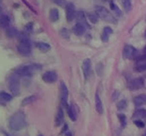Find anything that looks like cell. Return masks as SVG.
Here are the masks:
<instances>
[{
  "label": "cell",
  "instance_id": "d6a6232c",
  "mask_svg": "<svg viewBox=\"0 0 146 136\" xmlns=\"http://www.w3.org/2000/svg\"><path fill=\"white\" fill-rule=\"evenodd\" d=\"M52 1H54L56 5L61 6V7L67 5V4H66V0H52Z\"/></svg>",
  "mask_w": 146,
  "mask_h": 136
},
{
  "label": "cell",
  "instance_id": "cb8c5ba5",
  "mask_svg": "<svg viewBox=\"0 0 146 136\" xmlns=\"http://www.w3.org/2000/svg\"><path fill=\"white\" fill-rule=\"evenodd\" d=\"M59 19V12L56 9H52L50 11V20L52 22H56Z\"/></svg>",
  "mask_w": 146,
  "mask_h": 136
},
{
  "label": "cell",
  "instance_id": "7402d4cb",
  "mask_svg": "<svg viewBox=\"0 0 146 136\" xmlns=\"http://www.w3.org/2000/svg\"><path fill=\"white\" fill-rule=\"evenodd\" d=\"M146 117V110L145 109H138L136 110L134 115H133V118H138V119H141Z\"/></svg>",
  "mask_w": 146,
  "mask_h": 136
},
{
  "label": "cell",
  "instance_id": "8fae6325",
  "mask_svg": "<svg viewBox=\"0 0 146 136\" xmlns=\"http://www.w3.org/2000/svg\"><path fill=\"white\" fill-rule=\"evenodd\" d=\"M144 85V82L142 78H136L129 83V88L131 90H136V89H140Z\"/></svg>",
  "mask_w": 146,
  "mask_h": 136
},
{
  "label": "cell",
  "instance_id": "5bb4252c",
  "mask_svg": "<svg viewBox=\"0 0 146 136\" xmlns=\"http://www.w3.org/2000/svg\"><path fill=\"white\" fill-rule=\"evenodd\" d=\"M133 101H134L135 106H137V107L146 104V94H141L137 96V97H135Z\"/></svg>",
  "mask_w": 146,
  "mask_h": 136
},
{
  "label": "cell",
  "instance_id": "5b68a950",
  "mask_svg": "<svg viewBox=\"0 0 146 136\" xmlns=\"http://www.w3.org/2000/svg\"><path fill=\"white\" fill-rule=\"evenodd\" d=\"M18 52L23 55H29L31 53V45L30 42L26 37H24L21 39V42L18 45Z\"/></svg>",
  "mask_w": 146,
  "mask_h": 136
},
{
  "label": "cell",
  "instance_id": "ac0fdd59",
  "mask_svg": "<svg viewBox=\"0 0 146 136\" xmlns=\"http://www.w3.org/2000/svg\"><path fill=\"white\" fill-rule=\"evenodd\" d=\"M111 34H112V29L111 27H109V26H106V27H104L103 33H102V35H101L102 41L107 42L109 41V37H110V35H111Z\"/></svg>",
  "mask_w": 146,
  "mask_h": 136
},
{
  "label": "cell",
  "instance_id": "d4e9b609",
  "mask_svg": "<svg viewBox=\"0 0 146 136\" xmlns=\"http://www.w3.org/2000/svg\"><path fill=\"white\" fill-rule=\"evenodd\" d=\"M0 23H1V25L2 27H5L7 28L9 25V18L8 15H5V14H2L1 17H0Z\"/></svg>",
  "mask_w": 146,
  "mask_h": 136
},
{
  "label": "cell",
  "instance_id": "7a4b0ae2",
  "mask_svg": "<svg viewBox=\"0 0 146 136\" xmlns=\"http://www.w3.org/2000/svg\"><path fill=\"white\" fill-rule=\"evenodd\" d=\"M96 13L98 15L99 18H101L102 20H104L106 22L109 23H112V24H116L117 23V20L113 16V14H111V12L104 7L101 6H97L96 7Z\"/></svg>",
  "mask_w": 146,
  "mask_h": 136
},
{
  "label": "cell",
  "instance_id": "ba28073f",
  "mask_svg": "<svg viewBox=\"0 0 146 136\" xmlns=\"http://www.w3.org/2000/svg\"><path fill=\"white\" fill-rule=\"evenodd\" d=\"M76 15L75 13V7L72 3H67L66 5V17H67L68 22H71L74 19Z\"/></svg>",
  "mask_w": 146,
  "mask_h": 136
},
{
  "label": "cell",
  "instance_id": "484cf974",
  "mask_svg": "<svg viewBox=\"0 0 146 136\" xmlns=\"http://www.w3.org/2000/svg\"><path fill=\"white\" fill-rule=\"evenodd\" d=\"M122 4H123V7H124V9H125V11H131V8H132L131 0H123Z\"/></svg>",
  "mask_w": 146,
  "mask_h": 136
},
{
  "label": "cell",
  "instance_id": "9a60e30c",
  "mask_svg": "<svg viewBox=\"0 0 146 136\" xmlns=\"http://www.w3.org/2000/svg\"><path fill=\"white\" fill-rule=\"evenodd\" d=\"M95 101H96V110L98 113L99 115H102L103 114V104H102V101L100 99V97H99L98 94H96V99H95Z\"/></svg>",
  "mask_w": 146,
  "mask_h": 136
},
{
  "label": "cell",
  "instance_id": "4fadbf2b",
  "mask_svg": "<svg viewBox=\"0 0 146 136\" xmlns=\"http://www.w3.org/2000/svg\"><path fill=\"white\" fill-rule=\"evenodd\" d=\"M67 111H68V115L69 118H70L72 121H76V119H77V111H76V109H75V104L72 103L70 105H68V107L67 108Z\"/></svg>",
  "mask_w": 146,
  "mask_h": 136
},
{
  "label": "cell",
  "instance_id": "8d00e7d4",
  "mask_svg": "<svg viewBox=\"0 0 146 136\" xmlns=\"http://www.w3.org/2000/svg\"><path fill=\"white\" fill-rule=\"evenodd\" d=\"M142 136H146V132H145V133H144L143 135H142Z\"/></svg>",
  "mask_w": 146,
  "mask_h": 136
},
{
  "label": "cell",
  "instance_id": "7c38bea8",
  "mask_svg": "<svg viewBox=\"0 0 146 136\" xmlns=\"http://www.w3.org/2000/svg\"><path fill=\"white\" fill-rule=\"evenodd\" d=\"M64 122V112H63V108L62 106L58 108L57 114H56L55 117V126L56 127H60Z\"/></svg>",
  "mask_w": 146,
  "mask_h": 136
},
{
  "label": "cell",
  "instance_id": "2e32d148",
  "mask_svg": "<svg viewBox=\"0 0 146 136\" xmlns=\"http://www.w3.org/2000/svg\"><path fill=\"white\" fill-rule=\"evenodd\" d=\"M85 27L86 26H84V25L77 23V24L74 25V27H73V32H74V34H76L77 36H82L84 34Z\"/></svg>",
  "mask_w": 146,
  "mask_h": 136
},
{
  "label": "cell",
  "instance_id": "e575fe53",
  "mask_svg": "<svg viewBox=\"0 0 146 136\" xmlns=\"http://www.w3.org/2000/svg\"><path fill=\"white\" fill-rule=\"evenodd\" d=\"M143 52H144V54H146V46H145L144 49H143Z\"/></svg>",
  "mask_w": 146,
  "mask_h": 136
},
{
  "label": "cell",
  "instance_id": "44dd1931",
  "mask_svg": "<svg viewBox=\"0 0 146 136\" xmlns=\"http://www.w3.org/2000/svg\"><path fill=\"white\" fill-rule=\"evenodd\" d=\"M135 71H138V72L145 71H146V60L136 62Z\"/></svg>",
  "mask_w": 146,
  "mask_h": 136
},
{
  "label": "cell",
  "instance_id": "e0dca14e",
  "mask_svg": "<svg viewBox=\"0 0 146 136\" xmlns=\"http://www.w3.org/2000/svg\"><path fill=\"white\" fill-rule=\"evenodd\" d=\"M76 18H77V22L79 24H82L86 27H88V25L86 23V16L84 11H78L76 13Z\"/></svg>",
  "mask_w": 146,
  "mask_h": 136
},
{
  "label": "cell",
  "instance_id": "836d02e7",
  "mask_svg": "<svg viewBox=\"0 0 146 136\" xmlns=\"http://www.w3.org/2000/svg\"><path fill=\"white\" fill-rule=\"evenodd\" d=\"M25 30H26L27 32H31L33 30V23H29V24L26 25Z\"/></svg>",
  "mask_w": 146,
  "mask_h": 136
},
{
  "label": "cell",
  "instance_id": "3957f363",
  "mask_svg": "<svg viewBox=\"0 0 146 136\" xmlns=\"http://www.w3.org/2000/svg\"><path fill=\"white\" fill-rule=\"evenodd\" d=\"M41 67L38 65H26L19 68L16 71V73L22 77H29V76H32L35 71H39Z\"/></svg>",
  "mask_w": 146,
  "mask_h": 136
},
{
  "label": "cell",
  "instance_id": "603a6c76",
  "mask_svg": "<svg viewBox=\"0 0 146 136\" xmlns=\"http://www.w3.org/2000/svg\"><path fill=\"white\" fill-rule=\"evenodd\" d=\"M0 99H1V102H2V103H4V102H8V101H11V99H12V95L3 91V92L0 93Z\"/></svg>",
  "mask_w": 146,
  "mask_h": 136
},
{
  "label": "cell",
  "instance_id": "f1b7e54d",
  "mask_svg": "<svg viewBox=\"0 0 146 136\" xmlns=\"http://www.w3.org/2000/svg\"><path fill=\"white\" fill-rule=\"evenodd\" d=\"M127 101H125V99H122V101H120L118 102L117 109H118L119 111H123V110H125V109L127 108Z\"/></svg>",
  "mask_w": 146,
  "mask_h": 136
},
{
  "label": "cell",
  "instance_id": "f546056e",
  "mask_svg": "<svg viewBox=\"0 0 146 136\" xmlns=\"http://www.w3.org/2000/svg\"><path fill=\"white\" fill-rule=\"evenodd\" d=\"M118 118H119V120H120V122H121L122 127L124 128L125 126L127 125V117H125V115H123V114H118Z\"/></svg>",
  "mask_w": 146,
  "mask_h": 136
},
{
  "label": "cell",
  "instance_id": "8992f818",
  "mask_svg": "<svg viewBox=\"0 0 146 136\" xmlns=\"http://www.w3.org/2000/svg\"><path fill=\"white\" fill-rule=\"evenodd\" d=\"M61 105L62 107H64L67 109L68 107V89L67 87L64 83H61Z\"/></svg>",
  "mask_w": 146,
  "mask_h": 136
},
{
  "label": "cell",
  "instance_id": "74e56055",
  "mask_svg": "<svg viewBox=\"0 0 146 136\" xmlns=\"http://www.w3.org/2000/svg\"><path fill=\"white\" fill-rule=\"evenodd\" d=\"M145 36H146V33H145Z\"/></svg>",
  "mask_w": 146,
  "mask_h": 136
},
{
  "label": "cell",
  "instance_id": "52a82bcc",
  "mask_svg": "<svg viewBox=\"0 0 146 136\" xmlns=\"http://www.w3.org/2000/svg\"><path fill=\"white\" fill-rule=\"evenodd\" d=\"M123 55L125 59H134L137 58V50H136L133 46L131 45H125L124 47V51H123Z\"/></svg>",
  "mask_w": 146,
  "mask_h": 136
},
{
  "label": "cell",
  "instance_id": "d6986e66",
  "mask_svg": "<svg viewBox=\"0 0 146 136\" xmlns=\"http://www.w3.org/2000/svg\"><path fill=\"white\" fill-rule=\"evenodd\" d=\"M36 48L39 50V51H41L43 53L48 52V51H50V49H51V46H50V44L46 43V42H36Z\"/></svg>",
  "mask_w": 146,
  "mask_h": 136
},
{
  "label": "cell",
  "instance_id": "9c48e42d",
  "mask_svg": "<svg viewBox=\"0 0 146 136\" xmlns=\"http://www.w3.org/2000/svg\"><path fill=\"white\" fill-rule=\"evenodd\" d=\"M42 80L45 83H47V84H52V83H54L57 80V74L52 71H46L45 73L42 75Z\"/></svg>",
  "mask_w": 146,
  "mask_h": 136
},
{
  "label": "cell",
  "instance_id": "6da1fadb",
  "mask_svg": "<svg viewBox=\"0 0 146 136\" xmlns=\"http://www.w3.org/2000/svg\"><path fill=\"white\" fill-rule=\"evenodd\" d=\"M9 126L12 131H20L25 128L26 120L25 115L23 112H17L13 114L9 119Z\"/></svg>",
  "mask_w": 146,
  "mask_h": 136
},
{
  "label": "cell",
  "instance_id": "d590c367",
  "mask_svg": "<svg viewBox=\"0 0 146 136\" xmlns=\"http://www.w3.org/2000/svg\"><path fill=\"white\" fill-rule=\"evenodd\" d=\"M38 136H44V135H42V134H38Z\"/></svg>",
  "mask_w": 146,
  "mask_h": 136
},
{
  "label": "cell",
  "instance_id": "ffe728a7",
  "mask_svg": "<svg viewBox=\"0 0 146 136\" xmlns=\"http://www.w3.org/2000/svg\"><path fill=\"white\" fill-rule=\"evenodd\" d=\"M36 101V96H29V97H26L22 101L21 104L22 106H26L29 104H32L33 102H35Z\"/></svg>",
  "mask_w": 146,
  "mask_h": 136
},
{
  "label": "cell",
  "instance_id": "277c9868",
  "mask_svg": "<svg viewBox=\"0 0 146 136\" xmlns=\"http://www.w3.org/2000/svg\"><path fill=\"white\" fill-rule=\"evenodd\" d=\"M9 87L14 96H18L20 94L21 84H20V76L17 73L11 75L9 78Z\"/></svg>",
  "mask_w": 146,
  "mask_h": 136
},
{
  "label": "cell",
  "instance_id": "83f0119b",
  "mask_svg": "<svg viewBox=\"0 0 146 136\" xmlns=\"http://www.w3.org/2000/svg\"><path fill=\"white\" fill-rule=\"evenodd\" d=\"M110 7H111V11H113L116 13V15H117V16H119V17H120V16L122 15V12H121V11H120V9H119L118 7L116 6V5L114 4V3L112 2V1H111V3H110Z\"/></svg>",
  "mask_w": 146,
  "mask_h": 136
},
{
  "label": "cell",
  "instance_id": "1f68e13d",
  "mask_svg": "<svg viewBox=\"0 0 146 136\" xmlns=\"http://www.w3.org/2000/svg\"><path fill=\"white\" fill-rule=\"evenodd\" d=\"M61 35L63 36V38H65V39H68L69 38V33L68 31L67 30V29H62L61 30Z\"/></svg>",
  "mask_w": 146,
  "mask_h": 136
},
{
  "label": "cell",
  "instance_id": "30bf717a",
  "mask_svg": "<svg viewBox=\"0 0 146 136\" xmlns=\"http://www.w3.org/2000/svg\"><path fill=\"white\" fill-rule=\"evenodd\" d=\"M91 69H92L91 60L89 58L84 59V63H82V71H84L85 79H88L89 76L91 75Z\"/></svg>",
  "mask_w": 146,
  "mask_h": 136
},
{
  "label": "cell",
  "instance_id": "4316f807",
  "mask_svg": "<svg viewBox=\"0 0 146 136\" xmlns=\"http://www.w3.org/2000/svg\"><path fill=\"white\" fill-rule=\"evenodd\" d=\"M87 18L90 20V22L92 24H97L98 21V15L97 13H89L87 15Z\"/></svg>",
  "mask_w": 146,
  "mask_h": 136
},
{
  "label": "cell",
  "instance_id": "4dcf8cb0",
  "mask_svg": "<svg viewBox=\"0 0 146 136\" xmlns=\"http://www.w3.org/2000/svg\"><path fill=\"white\" fill-rule=\"evenodd\" d=\"M134 124L140 129H142V128L145 127V123L142 120H141V119H136V120L134 121Z\"/></svg>",
  "mask_w": 146,
  "mask_h": 136
}]
</instances>
